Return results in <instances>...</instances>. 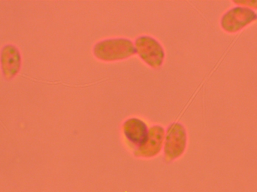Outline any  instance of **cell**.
Instances as JSON below:
<instances>
[{
  "label": "cell",
  "mask_w": 257,
  "mask_h": 192,
  "mask_svg": "<svg viewBox=\"0 0 257 192\" xmlns=\"http://www.w3.org/2000/svg\"><path fill=\"white\" fill-rule=\"evenodd\" d=\"M123 133L130 143L139 148L146 143L149 128L146 122L139 118H128L123 122Z\"/></svg>",
  "instance_id": "6"
},
{
  "label": "cell",
  "mask_w": 257,
  "mask_h": 192,
  "mask_svg": "<svg viewBox=\"0 0 257 192\" xmlns=\"http://www.w3.org/2000/svg\"><path fill=\"white\" fill-rule=\"evenodd\" d=\"M93 56L102 62H116L126 60L136 54L135 45L126 38L104 39L95 44Z\"/></svg>",
  "instance_id": "1"
},
{
  "label": "cell",
  "mask_w": 257,
  "mask_h": 192,
  "mask_svg": "<svg viewBox=\"0 0 257 192\" xmlns=\"http://www.w3.org/2000/svg\"><path fill=\"white\" fill-rule=\"evenodd\" d=\"M164 128L160 125H154L149 128V135L146 143L137 148L134 155L138 158H150L160 153L164 144Z\"/></svg>",
  "instance_id": "5"
},
{
  "label": "cell",
  "mask_w": 257,
  "mask_h": 192,
  "mask_svg": "<svg viewBox=\"0 0 257 192\" xmlns=\"http://www.w3.org/2000/svg\"><path fill=\"white\" fill-rule=\"evenodd\" d=\"M135 48L139 58L154 69L162 67L166 52L160 42L151 36H140L136 39Z\"/></svg>",
  "instance_id": "2"
},
{
  "label": "cell",
  "mask_w": 257,
  "mask_h": 192,
  "mask_svg": "<svg viewBox=\"0 0 257 192\" xmlns=\"http://www.w3.org/2000/svg\"><path fill=\"white\" fill-rule=\"evenodd\" d=\"M256 21L257 13L254 10L236 6L222 16L220 27L226 33H235Z\"/></svg>",
  "instance_id": "4"
},
{
  "label": "cell",
  "mask_w": 257,
  "mask_h": 192,
  "mask_svg": "<svg viewBox=\"0 0 257 192\" xmlns=\"http://www.w3.org/2000/svg\"><path fill=\"white\" fill-rule=\"evenodd\" d=\"M233 3L238 6L248 8L252 10L257 9V0H237L233 1Z\"/></svg>",
  "instance_id": "8"
},
{
  "label": "cell",
  "mask_w": 257,
  "mask_h": 192,
  "mask_svg": "<svg viewBox=\"0 0 257 192\" xmlns=\"http://www.w3.org/2000/svg\"><path fill=\"white\" fill-rule=\"evenodd\" d=\"M0 62L5 79H12L21 69V54L18 48L13 45L5 46L2 50Z\"/></svg>",
  "instance_id": "7"
},
{
  "label": "cell",
  "mask_w": 257,
  "mask_h": 192,
  "mask_svg": "<svg viewBox=\"0 0 257 192\" xmlns=\"http://www.w3.org/2000/svg\"><path fill=\"white\" fill-rule=\"evenodd\" d=\"M187 144V130L183 124L173 122L165 134L164 156L167 161L180 158L185 152Z\"/></svg>",
  "instance_id": "3"
}]
</instances>
